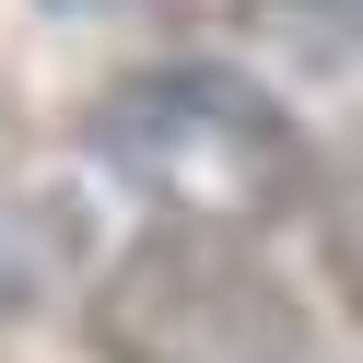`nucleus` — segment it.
<instances>
[{
	"instance_id": "1",
	"label": "nucleus",
	"mask_w": 363,
	"mask_h": 363,
	"mask_svg": "<svg viewBox=\"0 0 363 363\" xmlns=\"http://www.w3.org/2000/svg\"><path fill=\"white\" fill-rule=\"evenodd\" d=\"M94 152L106 176L152 199L164 223H199V235H246L316 211V152L293 129V106L269 82H246L235 59H152V71H118L94 94Z\"/></svg>"
},
{
	"instance_id": "2",
	"label": "nucleus",
	"mask_w": 363,
	"mask_h": 363,
	"mask_svg": "<svg viewBox=\"0 0 363 363\" xmlns=\"http://www.w3.org/2000/svg\"><path fill=\"white\" fill-rule=\"evenodd\" d=\"M106 363H305V316L258 269L246 235H199V223H152L106 258L94 305H82Z\"/></svg>"
},
{
	"instance_id": "3",
	"label": "nucleus",
	"mask_w": 363,
	"mask_h": 363,
	"mask_svg": "<svg viewBox=\"0 0 363 363\" xmlns=\"http://www.w3.org/2000/svg\"><path fill=\"white\" fill-rule=\"evenodd\" d=\"M316 258H328V293L363 328V118L340 129V152L316 164Z\"/></svg>"
},
{
	"instance_id": "4",
	"label": "nucleus",
	"mask_w": 363,
	"mask_h": 363,
	"mask_svg": "<svg viewBox=\"0 0 363 363\" xmlns=\"http://www.w3.org/2000/svg\"><path fill=\"white\" fill-rule=\"evenodd\" d=\"M71 269V211L59 199H24V211H0V316H24L35 293Z\"/></svg>"
},
{
	"instance_id": "5",
	"label": "nucleus",
	"mask_w": 363,
	"mask_h": 363,
	"mask_svg": "<svg viewBox=\"0 0 363 363\" xmlns=\"http://www.w3.org/2000/svg\"><path fill=\"white\" fill-rule=\"evenodd\" d=\"M48 12H129V0H48Z\"/></svg>"
}]
</instances>
